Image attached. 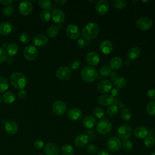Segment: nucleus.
<instances>
[{
    "mask_svg": "<svg viewBox=\"0 0 155 155\" xmlns=\"http://www.w3.org/2000/svg\"><path fill=\"white\" fill-rule=\"evenodd\" d=\"M7 58V52L3 48L0 47V63L4 62Z\"/></svg>",
    "mask_w": 155,
    "mask_h": 155,
    "instance_id": "obj_46",
    "label": "nucleus"
},
{
    "mask_svg": "<svg viewBox=\"0 0 155 155\" xmlns=\"http://www.w3.org/2000/svg\"><path fill=\"white\" fill-rule=\"evenodd\" d=\"M67 110L65 104L61 101H57L52 105V110L54 114L58 116L64 114Z\"/></svg>",
    "mask_w": 155,
    "mask_h": 155,
    "instance_id": "obj_11",
    "label": "nucleus"
},
{
    "mask_svg": "<svg viewBox=\"0 0 155 155\" xmlns=\"http://www.w3.org/2000/svg\"><path fill=\"white\" fill-rule=\"evenodd\" d=\"M107 147L111 152H117L122 147V142L117 137H111L107 141Z\"/></svg>",
    "mask_w": 155,
    "mask_h": 155,
    "instance_id": "obj_7",
    "label": "nucleus"
},
{
    "mask_svg": "<svg viewBox=\"0 0 155 155\" xmlns=\"http://www.w3.org/2000/svg\"><path fill=\"white\" fill-rule=\"evenodd\" d=\"M113 84L108 79H103L97 84V90L102 93L109 92L112 88Z\"/></svg>",
    "mask_w": 155,
    "mask_h": 155,
    "instance_id": "obj_15",
    "label": "nucleus"
},
{
    "mask_svg": "<svg viewBox=\"0 0 155 155\" xmlns=\"http://www.w3.org/2000/svg\"><path fill=\"white\" fill-rule=\"evenodd\" d=\"M109 9V4L105 0H99L96 5V10L97 12L101 15H105Z\"/></svg>",
    "mask_w": 155,
    "mask_h": 155,
    "instance_id": "obj_18",
    "label": "nucleus"
},
{
    "mask_svg": "<svg viewBox=\"0 0 155 155\" xmlns=\"http://www.w3.org/2000/svg\"><path fill=\"white\" fill-rule=\"evenodd\" d=\"M99 48L102 53L105 54H108L112 51L113 45L109 40H104L100 43Z\"/></svg>",
    "mask_w": 155,
    "mask_h": 155,
    "instance_id": "obj_19",
    "label": "nucleus"
},
{
    "mask_svg": "<svg viewBox=\"0 0 155 155\" xmlns=\"http://www.w3.org/2000/svg\"><path fill=\"white\" fill-rule=\"evenodd\" d=\"M2 13L5 16H10L13 13V7L12 6H7L3 8Z\"/></svg>",
    "mask_w": 155,
    "mask_h": 155,
    "instance_id": "obj_48",
    "label": "nucleus"
},
{
    "mask_svg": "<svg viewBox=\"0 0 155 155\" xmlns=\"http://www.w3.org/2000/svg\"><path fill=\"white\" fill-rule=\"evenodd\" d=\"M13 30V26L9 22H3L0 24V34L2 35H7L10 34Z\"/></svg>",
    "mask_w": 155,
    "mask_h": 155,
    "instance_id": "obj_25",
    "label": "nucleus"
},
{
    "mask_svg": "<svg viewBox=\"0 0 155 155\" xmlns=\"http://www.w3.org/2000/svg\"><path fill=\"white\" fill-rule=\"evenodd\" d=\"M60 148L58 144L53 142H50L46 144L44 147V152L46 155H58Z\"/></svg>",
    "mask_w": 155,
    "mask_h": 155,
    "instance_id": "obj_13",
    "label": "nucleus"
},
{
    "mask_svg": "<svg viewBox=\"0 0 155 155\" xmlns=\"http://www.w3.org/2000/svg\"><path fill=\"white\" fill-rule=\"evenodd\" d=\"M33 10V4L30 1H24L21 2L19 5V11L22 15H29Z\"/></svg>",
    "mask_w": 155,
    "mask_h": 155,
    "instance_id": "obj_12",
    "label": "nucleus"
},
{
    "mask_svg": "<svg viewBox=\"0 0 155 155\" xmlns=\"http://www.w3.org/2000/svg\"><path fill=\"white\" fill-rule=\"evenodd\" d=\"M112 125L107 119H102L98 121L96 125V130L101 134H107L111 132Z\"/></svg>",
    "mask_w": 155,
    "mask_h": 155,
    "instance_id": "obj_4",
    "label": "nucleus"
},
{
    "mask_svg": "<svg viewBox=\"0 0 155 155\" xmlns=\"http://www.w3.org/2000/svg\"><path fill=\"white\" fill-rule=\"evenodd\" d=\"M10 81L13 87L21 90H23L27 84L26 76L20 72L13 73L10 76Z\"/></svg>",
    "mask_w": 155,
    "mask_h": 155,
    "instance_id": "obj_2",
    "label": "nucleus"
},
{
    "mask_svg": "<svg viewBox=\"0 0 155 155\" xmlns=\"http://www.w3.org/2000/svg\"><path fill=\"white\" fill-rule=\"evenodd\" d=\"M33 146L34 147L37 149V150H41L43 146H44V142L42 140H36L33 143Z\"/></svg>",
    "mask_w": 155,
    "mask_h": 155,
    "instance_id": "obj_50",
    "label": "nucleus"
},
{
    "mask_svg": "<svg viewBox=\"0 0 155 155\" xmlns=\"http://www.w3.org/2000/svg\"><path fill=\"white\" fill-rule=\"evenodd\" d=\"M113 5L116 8L122 9L126 6L127 2L124 0H114L113 1Z\"/></svg>",
    "mask_w": 155,
    "mask_h": 155,
    "instance_id": "obj_44",
    "label": "nucleus"
},
{
    "mask_svg": "<svg viewBox=\"0 0 155 155\" xmlns=\"http://www.w3.org/2000/svg\"><path fill=\"white\" fill-rule=\"evenodd\" d=\"M18 51V46L16 43L12 42L7 46V54L10 56L15 55Z\"/></svg>",
    "mask_w": 155,
    "mask_h": 155,
    "instance_id": "obj_29",
    "label": "nucleus"
},
{
    "mask_svg": "<svg viewBox=\"0 0 155 155\" xmlns=\"http://www.w3.org/2000/svg\"><path fill=\"white\" fill-rule=\"evenodd\" d=\"M0 2L4 5H10L12 4L13 1L12 0H1L0 1Z\"/></svg>",
    "mask_w": 155,
    "mask_h": 155,
    "instance_id": "obj_54",
    "label": "nucleus"
},
{
    "mask_svg": "<svg viewBox=\"0 0 155 155\" xmlns=\"http://www.w3.org/2000/svg\"><path fill=\"white\" fill-rule=\"evenodd\" d=\"M122 147L124 151L128 152V151H130L133 149V144L132 142L130 140H129L128 139H125L123 140V142L122 143Z\"/></svg>",
    "mask_w": 155,
    "mask_h": 155,
    "instance_id": "obj_36",
    "label": "nucleus"
},
{
    "mask_svg": "<svg viewBox=\"0 0 155 155\" xmlns=\"http://www.w3.org/2000/svg\"><path fill=\"white\" fill-rule=\"evenodd\" d=\"M120 116L124 120L128 121L130 120L132 117V112L128 108H124L122 110L120 113Z\"/></svg>",
    "mask_w": 155,
    "mask_h": 155,
    "instance_id": "obj_34",
    "label": "nucleus"
},
{
    "mask_svg": "<svg viewBox=\"0 0 155 155\" xmlns=\"http://www.w3.org/2000/svg\"><path fill=\"white\" fill-rule=\"evenodd\" d=\"M48 41V38L43 34H38L34 36L33 42L34 44L38 47H42L45 45Z\"/></svg>",
    "mask_w": 155,
    "mask_h": 155,
    "instance_id": "obj_21",
    "label": "nucleus"
},
{
    "mask_svg": "<svg viewBox=\"0 0 155 155\" xmlns=\"http://www.w3.org/2000/svg\"><path fill=\"white\" fill-rule=\"evenodd\" d=\"M81 75L82 78L86 82H91L94 81L98 76L97 70L91 66H85L82 68Z\"/></svg>",
    "mask_w": 155,
    "mask_h": 155,
    "instance_id": "obj_3",
    "label": "nucleus"
},
{
    "mask_svg": "<svg viewBox=\"0 0 155 155\" xmlns=\"http://www.w3.org/2000/svg\"><path fill=\"white\" fill-rule=\"evenodd\" d=\"M143 143H144V145L146 147L151 148L154 145L155 139L153 136H147L144 139Z\"/></svg>",
    "mask_w": 155,
    "mask_h": 155,
    "instance_id": "obj_40",
    "label": "nucleus"
},
{
    "mask_svg": "<svg viewBox=\"0 0 155 155\" xmlns=\"http://www.w3.org/2000/svg\"><path fill=\"white\" fill-rule=\"evenodd\" d=\"M51 18V14L49 11L44 10L40 13V18L44 22H48Z\"/></svg>",
    "mask_w": 155,
    "mask_h": 155,
    "instance_id": "obj_42",
    "label": "nucleus"
},
{
    "mask_svg": "<svg viewBox=\"0 0 155 155\" xmlns=\"http://www.w3.org/2000/svg\"><path fill=\"white\" fill-rule=\"evenodd\" d=\"M38 4L42 8L47 10L49 9L51 6V2L50 0H39Z\"/></svg>",
    "mask_w": 155,
    "mask_h": 155,
    "instance_id": "obj_41",
    "label": "nucleus"
},
{
    "mask_svg": "<svg viewBox=\"0 0 155 155\" xmlns=\"http://www.w3.org/2000/svg\"><path fill=\"white\" fill-rule=\"evenodd\" d=\"M24 56L28 61L35 59L38 55V49L33 45H27L24 50Z\"/></svg>",
    "mask_w": 155,
    "mask_h": 155,
    "instance_id": "obj_5",
    "label": "nucleus"
},
{
    "mask_svg": "<svg viewBox=\"0 0 155 155\" xmlns=\"http://www.w3.org/2000/svg\"><path fill=\"white\" fill-rule=\"evenodd\" d=\"M65 15L64 12L60 9H55L52 13L53 21L56 24H61L65 20Z\"/></svg>",
    "mask_w": 155,
    "mask_h": 155,
    "instance_id": "obj_20",
    "label": "nucleus"
},
{
    "mask_svg": "<svg viewBox=\"0 0 155 155\" xmlns=\"http://www.w3.org/2000/svg\"><path fill=\"white\" fill-rule=\"evenodd\" d=\"M132 133V129L128 124H124L117 129V135L121 139H128Z\"/></svg>",
    "mask_w": 155,
    "mask_h": 155,
    "instance_id": "obj_6",
    "label": "nucleus"
},
{
    "mask_svg": "<svg viewBox=\"0 0 155 155\" xmlns=\"http://www.w3.org/2000/svg\"><path fill=\"white\" fill-rule=\"evenodd\" d=\"M122 65V60L119 56L113 58L110 61V67L113 70L119 69Z\"/></svg>",
    "mask_w": 155,
    "mask_h": 155,
    "instance_id": "obj_26",
    "label": "nucleus"
},
{
    "mask_svg": "<svg viewBox=\"0 0 155 155\" xmlns=\"http://www.w3.org/2000/svg\"><path fill=\"white\" fill-rule=\"evenodd\" d=\"M82 111L78 108H73L68 110L67 113L68 117L71 120H78L82 117Z\"/></svg>",
    "mask_w": 155,
    "mask_h": 155,
    "instance_id": "obj_22",
    "label": "nucleus"
},
{
    "mask_svg": "<svg viewBox=\"0 0 155 155\" xmlns=\"http://www.w3.org/2000/svg\"><path fill=\"white\" fill-rule=\"evenodd\" d=\"M147 112L151 116H155V101L150 102L146 108Z\"/></svg>",
    "mask_w": 155,
    "mask_h": 155,
    "instance_id": "obj_39",
    "label": "nucleus"
},
{
    "mask_svg": "<svg viewBox=\"0 0 155 155\" xmlns=\"http://www.w3.org/2000/svg\"><path fill=\"white\" fill-rule=\"evenodd\" d=\"M111 72V69L108 65H104V66H102L100 68V70H99L100 74L102 76H105V77L108 76L110 74Z\"/></svg>",
    "mask_w": 155,
    "mask_h": 155,
    "instance_id": "obj_43",
    "label": "nucleus"
},
{
    "mask_svg": "<svg viewBox=\"0 0 155 155\" xmlns=\"http://www.w3.org/2000/svg\"><path fill=\"white\" fill-rule=\"evenodd\" d=\"M114 101V97L109 94H105L101 95L99 99L98 102L102 106H108L111 105Z\"/></svg>",
    "mask_w": 155,
    "mask_h": 155,
    "instance_id": "obj_23",
    "label": "nucleus"
},
{
    "mask_svg": "<svg viewBox=\"0 0 155 155\" xmlns=\"http://www.w3.org/2000/svg\"><path fill=\"white\" fill-rule=\"evenodd\" d=\"M88 142L89 137L85 134H80L74 139V144L78 148H83L85 147L88 144Z\"/></svg>",
    "mask_w": 155,
    "mask_h": 155,
    "instance_id": "obj_14",
    "label": "nucleus"
},
{
    "mask_svg": "<svg viewBox=\"0 0 155 155\" xmlns=\"http://www.w3.org/2000/svg\"><path fill=\"white\" fill-rule=\"evenodd\" d=\"M39 155H42V154H39Z\"/></svg>",
    "mask_w": 155,
    "mask_h": 155,
    "instance_id": "obj_61",
    "label": "nucleus"
},
{
    "mask_svg": "<svg viewBox=\"0 0 155 155\" xmlns=\"http://www.w3.org/2000/svg\"><path fill=\"white\" fill-rule=\"evenodd\" d=\"M126 83H127V81L125 79L121 76L116 78L113 81L114 85L117 88H124L125 86Z\"/></svg>",
    "mask_w": 155,
    "mask_h": 155,
    "instance_id": "obj_32",
    "label": "nucleus"
},
{
    "mask_svg": "<svg viewBox=\"0 0 155 155\" xmlns=\"http://www.w3.org/2000/svg\"><path fill=\"white\" fill-rule=\"evenodd\" d=\"M1 100H2V97H1V95H0V104H1Z\"/></svg>",
    "mask_w": 155,
    "mask_h": 155,
    "instance_id": "obj_60",
    "label": "nucleus"
},
{
    "mask_svg": "<svg viewBox=\"0 0 155 155\" xmlns=\"http://www.w3.org/2000/svg\"><path fill=\"white\" fill-rule=\"evenodd\" d=\"M4 128L6 132L11 135L16 134L18 130V125L16 122L13 120H9L5 122Z\"/></svg>",
    "mask_w": 155,
    "mask_h": 155,
    "instance_id": "obj_17",
    "label": "nucleus"
},
{
    "mask_svg": "<svg viewBox=\"0 0 155 155\" xmlns=\"http://www.w3.org/2000/svg\"><path fill=\"white\" fill-rule=\"evenodd\" d=\"M56 75L58 79L65 81L70 78L71 71V69L67 67H61L56 70Z\"/></svg>",
    "mask_w": 155,
    "mask_h": 155,
    "instance_id": "obj_9",
    "label": "nucleus"
},
{
    "mask_svg": "<svg viewBox=\"0 0 155 155\" xmlns=\"http://www.w3.org/2000/svg\"><path fill=\"white\" fill-rule=\"evenodd\" d=\"M6 62H7V64H12V62H13V58L10 56H9V57H7V59H6Z\"/></svg>",
    "mask_w": 155,
    "mask_h": 155,
    "instance_id": "obj_57",
    "label": "nucleus"
},
{
    "mask_svg": "<svg viewBox=\"0 0 155 155\" xmlns=\"http://www.w3.org/2000/svg\"><path fill=\"white\" fill-rule=\"evenodd\" d=\"M65 32L67 36L71 39H78L80 35L79 28L73 24H68L65 29Z\"/></svg>",
    "mask_w": 155,
    "mask_h": 155,
    "instance_id": "obj_10",
    "label": "nucleus"
},
{
    "mask_svg": "<svg viewBox=\"0 0 155 155\" xmlns=\"http://www.w3.org/2000/svg\"><path fill=\"white\" fill-rule=\"evenodd\" d=\"M119 111V108L116 105H111L107 108V114L111 117L115 116Z\"/></svg>",
    "mask_w": 155,
    "mask_h": 155,
    "instance_id": "obj_38",
    "label": "nucleus"
},
{
    "mask_svg": "<svg viewBox=\"0 0 155 155\" xmlns=\"http://www.w3.org/2000/svg\"><path fill=\"white\" fill-rule=\"evenodd\" d=\"M18 97L19 99H24L27 96V93H26V91L24 90H20L18 92Z\"/></svg>",
    "mask_w": 155,
    "mask_h": 155,
    "instance_id": "obj_53",
    "label": "nucleus"
},
{
    "mask_svg": "<svg viewBox=\"0 0 155 155\" xmlns=\"http://www.w3.org/2000/svg\"><path fill=\"white\" fill-rule=\"evenodd\" d=\"M77 44L79 48H83L86 46V41L83 38H79L77 41Z\"/></svg>",
    "mask_w": 155,
    "mask_h": 155,
    "instance_id": "obj_52",
    "label": "nucleus"
},
{
    "mask_svg": "<svg viewBox=\"0 0 155 155\" xmlns=\"http://www.w3.org/2000/svg\"><path fill=\"white\" fill-rule=\"evenodd\" d=\"M81 65V62L79 60H74L70 64V68L71 70L78 69Z\"/></svg>",
    "mask_w": 155,
    "mask_h": 155,
    "instance_id": "obj_49",
    "label": "nucleus"
},
{
    "mask_svg": "<svg viewBox=\"0 0 155 155\" xmlns=\"http://www.w3.org/2000/svg\"><path fill=\"white\" fill-rule=\"evenodd\" d=\"M2 99L4 102L7 104L13 103L15 100V94L12 91H7L4 93L2 96Z\"/></svg>",
    "mask_w": 155,
    "mask_h": 155,
    "instance_id": "obj_30",
    "label": "nucleus"
},
{
    "mask_svg": "<svg viewBox=\"0 0 155 155\" xmlns=\"http://www.w3.org/2000/svg\"><path fill=\"white\" fill-rule=\"evenodd\" d=\"M87 151L90 154H95L97 153L98 148L96 145L93 144H90L87 147Z\"/></svg>",
    "mask_w": 155,
    "mask_h": 155,
    "instance_id": "obj_47",
    "label": "nucleus"
},
{
    "mask_svg": "<svg viewBox=\"0 0 155 155\" xmlns=\"http://www.w3.org/2000/svg\"><path fill=\"white\" fill-rule=\"evenodd\" d=\"M118 93H119V91H118L116 89H114V90H112V91H111V95L114 97V96L117 95V94H118Z\"/></svg>",
    "mask_w": 155,
    "mask_h": 155,
    "instance_id": "obj_58",
    "label": "nucleus"
},
{
    "mask_svg": "<svg viewBox=\"0 0 155 155\" xmlns=\"http://www.w3.org/2000/svg\"><path fill=\"white\" fill-rule=\"evenodd\" d=\"M140 54V50L137 47H131L127 53V55L130 59H136L139 57Z\"/></svg>",
    "mask_w": 155,
    "mask_h": 155,
    "instance_id": "obj_28",
    "label": "nucleus"
},
{
    "mask_svg": "<svg viewBox=\"0 0 155 155\" xmlns=\"http://www.w3.org/2000/svg\"><path fill=\"white\" fill-rule=\"evenodd\" d=\"M83 125L88 129L92 128L94 127V126L96 124V119L94 117L91 116H86L82 122Z\"/></svg>",
    "mask_w": 155,
    "mask_h": 155,
    "instance_id": "obj_27",
    "label": "nucleus"
},
{
    "mask_svg": "<svg viewBox=\"0 0 155 155\" xmlns=\"http://www.w3.org/2000/svg\"><path fill=\"white\" fill-rule=\"evenodd\" d=\"M148 130L147 128L143 126H139L136 127L133 131V134L136 138L143 139L147 136L148 135Z\"/></svg>",
    "mask_w": 155,
    "mask_h": 155,
    "instance_id": "obj_24",
    "label": "nucleus"
},
{
    "mask_svg": "<svg viewBox=\"0 0 155 155\" xmlns=\"http://www.w3.org/2000/svg\"><path fill=\"white\" fill-rule=\"evenodd\" d=\"M147 96L151 99H155V90L149 89L147 92Z\"/></svg>",
    "mask_w": 155,
    "mask_h": 155,
    "instance_id": "obj_51",
    "label": "nucleus"
},
{
    "mask_svg": "<svg viewBox=\"0 0 155 155\" xmlns=\"http://www.w3.org/2000/svg\"><path fill=\"white\" fill-rule=\"evenodd\" d=\"M8 87V81L4 76H0V93H3L7 90Z\"/></svg>",
    "mask_w": 155,
    "mask_h": 155,
    "instance_id": "obj_35",
    "label": "nucleus"
},
{
    "mask_svg": "<svg viewBox=\"0 0 155 155\" xmlns=\"http://www.w3.org/2000/svg\"><path fill=\"white\" fill-rule=\"evenodd\" d=\"M93 114L96 118L101 119L104 116L105 112L102 108L100 107H95L93 110Z\"/></svg>",
    "mask_w": 155,
    "mask_h": 155,
    "instance_id": "obj_37",
    "label": "nucleus"
},
{
    "mask_svg": "<svg viewBox=\"0 0 155 155\" xmlns=\"http://www.w3.org/2000/svg\"><path fill=\"white\" fill-rule=\"evenodd\" d=\"M59 33V28L56 25H52L50 26L48 29L47 33L48 36L50 38H54L57 36Z\"/></svg>",
    "mask_w": 155,
    "mask_h": 155,
    "instance_id": "obj_33",
    "label": "nucleus"
},
{
    "mask_svg": "<svg viewBox=\"0 0 155 155\" xmlns=\"http://www.w3.org/2000/svg\"><path fill=\"white\" fill-rule=\"evenodd\" d=\"M55 2L59 5H63L67 2L66 0H55Z\"/></svg>",
    "mask_w": 155,
    "mask_h": 155,
    "instance_id": "obj_55",
    "label": "nucleus"
},
{
    "mask_svg": "<svg viewBox=\"0 0 155 155\" xmlns=\"http://www.w3.org/2000/svg\"><path fill=\"white\" fill-rule=\"evenodd\" d=\"M136 25L140 30H147L152 27L153 22L148 17H142L136 21Z\"/></svg>",
    "mask_w": 155,
    "mask_h": 155,
    "instance_id": "obj_8",
    "label": "nucleus"
},
{
    "mask_svg": "<svg viewBox=\"0 0 155 155\" xmlns=\"http://www.w3.org/2000/svg\"><path fill=\"white\" fill-rule=\"evenodd\" d=\"M99 33V26L96 22H89L82 29L81 34L87 39L95 38Z\"/></svg>",
    "mask_w": 155,
    "mask_h": 155,
    "instance_id": "obj_1",
    "label": "nucleus"
},
{
    "mask_svg": "<svg viewBox=\"0 0 155 155\" xmlns=\"http://www.w3.org/2000/svg\"><path fill=\"white\" fill-rule=\"evenodd\" d=\"M97 155H110V154L105 150H101L99 152H98Z\"/></svg>",
    "mask_w": 155,
    "mask_h": 155,
    "instance_id": "obj_56",
    "label": "nucleus"
},
{
    "mask_svg": "<svg viewBox=\"0 0 155 155\" xmlns=\"http://www.w3.org/2000/svg\"><path fill=\"white\" fill-rule=\"evenodd\" d=\"M61 151L62 155H74V149L73 147L68 144H65L61 148Z\"/></svg>",
    "mask_w": 155,
    "mask_h": 155,
    "instance_id": "obj_31",
    "label": "nucleus"
},
{
    "mask_svg": "<svg viewBox=\"0 0 155 155\" xmlns=\"http://www.w3.org/2000/svg\"><path fill=\"white\" fill-rule=\"evenodd\" d=\"M19 39L24 44H27L30 41V36L26 32H22L19 36Z\"/></svg>",
    "mask_w": 155,
    "mask_h": 155,
    "instance_id": "obj_45",
    "label": "nucleus"
},
{
    "mask_svg": "<svg viewBox=\"0 0 155 155\" xmlns=\"http://www.w3.org/2000/svg\"><path fill=\"white\" fill-rule=\"evenodd\" d=\"M87 62L92 66L97 65L100 61V57L98 53L95 51H90L86 55Z\"/></svg>",
    "mask_w": 155,
    "mask_h": 155,
    "instance_id": "obj_16",
    "label": "nucleus"
},
{
    "mask_svg": "<svg viewBox=\"0 0 155 155\" xmlns=\"http://www.w3.org/2000/svg\"><path fill=\"white\" fill-rule=\"evenodd\" d=\"M151 155H155V151L153 152V153H151Z\"/></svg>",
    "mask_w": 155,
    "mask_h": 155,
    "instance_id": "obj_59",
    "label": "nucleus"
}]
</instances>
